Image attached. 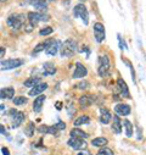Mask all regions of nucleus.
<instances>
[{
	"label": "nucleus",
	"mask_w": 146,
	"mask_h": 155,
	"mask_svg": "<svg viewBox=\"0 0 146 155\" xmlns=\"http://www.w3.org/2000/svg\"><path fill=\"white\" fill-rule=\"evenodd\" d=\"M27 21H28V23H30L34 27L38 22H48V21H50V16L48 14H44V12L29 11L27 14Z\"/></svg>",
	"instance_id": "7ed1b4c3"
},
{
	"label": "nucleus",
	"mask_w": 146,
	"mask_h": 155,
	"mask_svg": "<svg viewBox=\"0 0 146 155\" xmlns=\"http://www.w3.org/2000/svg\"><path fill=\"white\" fill-rule=\"evenodd\" d=\"M67 144L75 150H84L87 148V143L84 139H79V138H73L71 137L67 142Z\"/></svg>",
	"instance_id": "1a4fd4ad"
},
{
	"label": "nucleus",
	"mask_w": 146,
	"mask_h": 155,
	"mask_svg": "<svg viewBox=\"0 0 146 155\" xmlns=\"http://www.w3.org/2000/svg\"><path fill=\"white\" fill-rule=\"evenodd\" d=\"M24 134L27 137H32L34 134V122H28V125L24 128Z\"/></svg>",
	"instance_id": "c756f323"
},
{
	"label": "nucleus",
	"mask_w": 146,
	"mask_h": 155,
	"mask_svg": "<svg viewBox=\"0 0 146 155\" xmlns=\"http://www.w3.org/2000/svg\"><path fill=\"white\" fill-rule=\"evenodd\" d=\"M0 133H6V130H5V127L3 126V125H0Z\"/></svg>",
	"instance_id": "58836bf2"
},
{
	"label": "nucleus",
	"mask_w": 146,
	"mask_h": 155,
	"mask_svg": "<svg viewBox=\"0 0 146 155\" xmlns=\"http://www.w3.org/2000/svg\"><path fill=\"white\" fill-rule=\"evenodd\" d=\"M42 72H43L44 76H52V74L56 73V67H55V65H54L52 62L48 61V62H45V64L43 65Z\"/></svg>",
	"instance_id": "a211bd4d"
},
{
	"label": "nucleus",
	"mask_w": 146,
	"mask_h": 155,
	"mask_svg": "<svg viewBox=\"0 0 146 155\" xmlns=\"http://www.w3.org/2000/svg\"><path fill=\"white\" fill-rule=\"evenodd\" d=\"M78 155H90V153L89 151H81V153H78Z\"/></svg>",
	"instance_id": "a19ab883"
},
{
	"label": "nucleus",
	"mask_w": 146,
	"mask_h": 155,
	"mask_svg": "<svg viewBox=\"0 0 146 155\" xmlns=\"http://www.w3.org/2000/svg\"><path fill=\"white\" fill-rule=\"evenodd\" d=\"M40 83V77H29V78H27L23 83L24 87H29V88H33L34 86L39 84Z\"/></svg>",
	"instance_id": "393cba45"
},
{
	"label": "nucleus",
	"mask_w": 146,
	"mask_h": 155,
	"mask_svg": "<svg viewBox=\"0 0 146 155\" xmlns=\"http://www.w3.org/2000/svg\"><path fill=\"white\" fill-rule=\"evenodd\" d=\"M55 126H56L57 130H65V128H66V124H65V122H59V124L55 125Z\"/></svg>",
	"instance_id": "f704fd0d"
},
{
	"label": "nucleus",
	"mask_w": 146,
	"mask_h": 155,
	"mask_svg": "<svg viewBox=\"0 0 146 155\" xmlns=\"http://www.w3.org/2000/svg\"><path fill=\"white\" fill-rule=\"evenodd\" d=\"M61 105H62V103H60V101L56 103V109H57V110H61V107H62Z\"/></svg>",
	"instance_id": "ea45409f"
},
{
	"label": "nucleus",
	"mask_w": 146,
	"mask_h": 155,
	"mask_svg": "<svg viewBox=\"0 0 146 155\" xmlns=\"http://www.w3.org/2000/svg\"><path fill=\"white\" fill-rule=\"evenodd\" d=\"M110 70H111V61H110V56L107 54L100 55L97 60V73L100 77H106L110 74Z\"/></svg>",
	"instance_id": "f03ea898"
},
{
	"label": "nucleus",
	"mask_w": 146,
	"mask_h": 155,
	"mask_svg": "<svg viewBox=\"0 0 146 155\" xmlns=\"http://www.w3.org/2000/svg\"><path fill=\"white\" fill-rule=\"evenodd\" d=\"M88 74V70L87 67L82 64V62H77L76 64V68H75V72H73L72 77L73 78H83Z\"/></svg>",
	"instance_id": "9b49d317"
},
{
	"label": "nucleus",
	"mask_w": 146,
	"mask_h": 155,
	"mask_svg": "<svg viewBox=\"0 0 146 155\" xmlns=\"http://www.w3.org/2000/svg\"><path fill=\"white\" fill-rule=\"evenodd\" d=\"M89 86H90V84H89L88 81H82V82L78 83L76 87H77L78 89H87V88H89Z\"/></svg>",
	"instance_id": "72a5a7b5"
},
{
	"label": "nucleus",
	"mask_w": 146,
	"mask_h": 155,
	"mask_svg": "<svg viewBox=\"0 0 146 155\" xmlns=\"http://www.w3.org/2000/svg\"><path fill=\"white\" fill-rule=\"evenodd\" d=\"M48 83H39V84H36V86H34L30 91H29V93H28V95L29 97H36V95H40L43 92H45L46 89H48Z\"/></svg>",
	"instance_id": "4468645a"
},
{
	"label": "nucleus",
	"mask_w": 146,
	"mask_h": 155,
	"mask_svg": "<svg viewBox=\"0 0 146 155\" xmlns=\"http://www.w3.org/2000/svg\"><path fill=\"white\" fill-rule=\"evenodd\" d=\"M10 115H11V117H12V126H11L12 128L20 127V126L22 125L24 117H26L24 112L17 111V110H15V109H11V110H10Z\"/></svg>",
	"instance_id": "6e6552de"
},
{
	"label": "nucleus",
	"mask_w": 146,
	"mask_h": 155,
	"mask_svg": "<svg viewBox=\"0 0 146 155\" xmlns=\"http://www.w3.org/2000/svg\"><path fill=\"white\" fill-rule=\"evenodd\" d=\"M115 111H116V114L119 115V116H128V115L130 114L132 109H130V106H129L128 104L119 103V104H117V105L115 106Z\"/></svg>",
	"instance_id": "2eb2a0df"
},
{
	"label": "nucleus",
	"mask_w": 146,
	"mask_h": 155,
	"mask_svg": "<svg viewBox=\"0 0 146 155\" xmlns=\"http://www.w3.org/2000/svg\"><path fill=\"white\" fill-rule=\"evenodd\" d=\"M2 151H3V154H4V155H10V150H9L8 148H5V147H4V148H2Z\"/></svg>",
	"instance_id": "4c0bfd02"
},
{
	"label": "nucleus",
	"mask_w": 146,
	"mask_h": 155,
	"mask_svg": "<svg viewBox=\"0 0 146 155\" xmlns=\"http://www.w3.org/2000/svg\"><path fill=\"white\" fill-rule=\"evenodd\" d=\"M23 17H24V16H23L22 14H12V15H10V16L8 17L6 23H8L12 29L18 31V29H21V28L23 27V25H24Z\"/></svg>",
	"instance_id": "39448f33"
},
{
	"label": "nucleus",
	"mask_w": 146,
	"mask_h": 155,
	"mask_svg": "<svg viewBox=\"0 0 146 155\" xmlns=\"http://www.w3.org/2000/svg\"><path fill=\"white\" fill-rule=\"evenodd\" d=\"M117 87H118V91H119V93H121L122 97H124L127 99H130L132 98L130 97V93H129V88H128V86H127V83L124 82L123 78H118L117 80Z\"/></svg>",
	"instance_id": "f8f14e48"
},
{
	"label": "nucleus",
	"mask_w": 146,
	"mask_h": 155,
	"mask_svg": "<svg viewBox=\"0 0 146 155\" xmlns=\"http://www.w3.org/2000/svg\"><path fill=\"white\" fill-rule=\"evenodd\" d=\"M2 70H14V68H17L20 66H22L24 64V60L22 59H6V60H2Z\"/></svg>",
	"instance_id": "423d86ee"
},
{
	"label": "nucleus",
	"mask_w": 146,
	"mask_h": 155,
	"mask_svg": "<svg viewBox=\"0 0 146 155\" xmlns=\"http://www.w3.org/2000/svg\"><path fill=\"white\" fill-rule=\"evenodd\" d=\"M79 2H83L84 3V2H87V0H79Z\"/></svg>",
	"instance_id": "37998d69"
},
{
	"label": "nucleus",
	"mask_w": 146,
	"mask_h": 155,
	"mask_svg": "<svg viewBox=\"0 0 146 155\" xmlns=\"http://www.w3.org/2000/svg\"><path fill=\"white\" fill-rule=\"evenodd\" d=\"M100 121L102 122V124H105V125H107V124H110V121H111V119H112V115H111V112H110L107 109H105V107H101L100 109Z\"/></svg>",
	"instance_id": "aec40b11"
},
{
	"label": "nucleus",
	"mask_w": 146,
	"mask_h": 155,
	"mask_svg": "<svg viewBox=\"0 0 146 155\" xmlns=\"http://www.w3.org/2000/svg\"><path fill=\"white\" fill-rule=\"evenodd\" d=\"M49 2H55V0H49Z\"/></svg>",
	"instance_id": "c03bdc74"
},
{
	"label": "nucleus",
	"mask_w": 146,
	"mask_h": 155,
	"mask_svg": "<svg viewBox=\"0 0 146 155\" xmlns=\"http://www.w3.org/2000/svg\"><path fill=\"white\" fill-rule=\"evenodd\" d=\"M5 53H6V49L3 48V47H0V58H3L5 55Z\"/></svg>",
	"instance_id": "e433bc0d"
},
{
	"label": "nucleus",
	"mask_w": 146,
	"mask_h": 155,
	"mask_svg": "<svg viewBox=\"0 0 146 155\" xmlns=\"http://www.w3.org/2000/svg\"><path fill=\"white\" fill-rule=\"evenodd\" d=\"M93 101H94V97L90 95V94H84V95H82V97L79 98V105H81L83 109L89 107V106L93 104Z\"/></svg>",
	"instance_id": "6ab92c4d"
},
{
	"label": "nucleus",
	"mask_w": 146,
	"mask_h": 155,
	"mask_svg": "<svg viewBox=\"0 0 146 155\" xmlns=\"http://www.w3.org/2000/svg\"><path fill=\"white\" fill-rule=\"evenodd\" d=\"M26 4H30L34 9H36L40 12H44L48 9V2L46 0H26Z\"/></svg>",
	"instance_id": "9d476101"
},
{
	"label": "nucleus",
	"mask_w": 146,
	"mask_h": 155,
	"mask_svg": "<svg viewBox=\"0 0 146 155\" xmlns=\"http://www.w3.org/2000/svg\"><path fill=\"white\" fill-rule=\"evenodd\" d=\"M5 2H8V0H0V3H5Z\"/></svg>",
	"instance_id": "79ce46f5"
},
{
	"label": "nucleus",
	"mask_w": 146,
	"mask_h": 155,
	"mask_svg": "<svg viewBox=\"0 0 146 155\" xmlns=\"http://www.w3.org/2000/svg\"><path fill=\"white\" fill-rule=\"evenodd\" d=\"M52 32H54V28H52V27H50V26H48V27H44V28H42V29L39 31V34L45 37V35H50Z\"/></svg>",
	"instance_id": "7c9ffc66"
},
{
	"label": "nucleus",
	"mask_w": 146,
	"mask_h": 155,
	"mask_svg": "<svg viewBox=\"0 0 146 155\" xmlns=\"http://www.w3.org/2000/svg\"><path fill=\"white\" fill-rule=\"evenodd\" d=\"M71 137H73V138H79V139H87V138L89 137V134H88L87 132H84L83 130H79L78 127H76V128H73V130L71 131Z\"/></svg>",
	"instance_id": "412c9836"
},
{
	"label": "nucleus",
	"mask_w": 146,
	"mask_h": 155,
	"mask_svg": "<svg viewBox=\"0 0 146 155\" xmlns=\"http://www.w3.org/2000/svg\"><path fill=\"white\" fill-rule=\"evenodd\" d=\"M117 37H118V42H119V48H121V50H125V49H127V44H125L124 39L121 37V34H118Z\"/></svg>",
	"instance_id": "473e14b6"
},
{
	"label": "nucleus",
	"mask_w": 146,
	"mask_h": 155,
	"mask_svg": "<svg viewBox=\"0 0 146 155\" xmlns=\"http://www.w3.org/2000/svg\"><path fill=\"white\" fill-rule=\"evenodd\" d=\"M38 131L40 132V133H49V134H57V132H59V130L56 128V126L54 125V126H45V125H43V126H40L39 128H38Z\"/></svg>",
	"instance_id": "4be33fe9"
},
{
	"label": "nucleus",
	"mask_w": 146,
	"mask_h": 155,
	"mask_svg": "<svg viewBox=\"0 0 146 155\" xmlns=\"http://www.w3.org/2000/svg\"><path fill=\"white\" fill-rule=\"evenodd\" d=\"M94 29V37H95V41L97 43H102L105 41V37H106V32H105V26L101 22H95L93 26Z\"/></svg>",
	"instance_id": "0eeeda50"
},
{
	"label": "nucleus",
	"mask_w": 146,
	"mask_h": 155,
	"mask_svg": "<svg viewBox=\"0 0 146 155\" xmlns=\"http://www.w3.org/2000/svg\"><path fill=\"white\" fill-rule=\"evenodd\" d=\"M59 49H60V43H59L57 41L52 39V42L46 47V49H45V54L49 55V56H55V55L57 54Z\"/></svg>",
	"instance_id": "dca6fc26"
},
{
	"label": "nucleus",
	"mask_w": 146,
	"mask_h": 155,
	"mask_svg": "<svg viewBox=\"0 0 146 155\" xmlns=\"http://www.w3.org/2000/svg\"><path fill=\"white\" fill-rule=\"evenodd\" d=\"M89 122H90L89 116H87V115H82V116H79L78 119H76V121H75V126L78 127V126L87 125V124H89Z\"/></svg>",
	"instance_id": "a878e982"
},
{
	"label": "nucleus",
	"mask_w": 146,
	"mask_h": 155,
	"mask_svg": "<svg viewBox=\"0 0 146 155\" xmlns=\"http://www.w3.org/2000/svg\"><path fill=\"white\" fill-rule=\"evenodd\" d=\"M11 100H12V103H14L15 105H24V104L28 103V98H26V97H23V95L15 97V98H12Z\"/></svg>",
	"instance_id": "c85d7f7f"
},
{
	"label": "nucleus",
	"mask_w": 146,
	"mask_h": 155,
	"mask_svg": "<svg viewBox=\"0 0 146 155\" xmlns=\"http://www.w3.org/2000/svg\"><path fill=\"white\" fill-rule=\"evenodd\" d=\"M97 155H113V151L110 149V148L103 147L102 149H100V150L97 151Z\"/></svg>",
	"instance_id": "2f4dec72"
},
{
	"label": "nucleus",
	"mask_w": 146,
	"mask_h": 155,
	"mask_svg": "<svg viewBox=\"0 0 146 155\" xmlns=\"http://www.w3.org/2000/svg\"><path fill=\"white\" fill-rule=\"evenodd\" d=\"M14 95H15V88L12 87H5L3 89H0V99L11 100Z\"/></svg>",
	"instance_id": "f3484780"
},
{
	"label": "nucleus",
	"mask_w": 146,
	"mask_h": 155,
	"mask_svg": "<svg viewBox=\"0 0 146 155\" xmlns=\"http://www.w3.org/2000/svg\"><path fill=\"white\" fill-rule=\"evenodd\" d=\"M45 100H46V97L44 94H40V95L36 97L34 99V101H33V111L34 112H40L43 106H44Z\"/></svg>",
	"instance_id": "ddd939ff"
},
{
	"label": "nucleus",
	"mask_w": 146,
	"mask_h": 155,
	"mask_svg": "<svg viewBox=\"0 0 146 155\" xmlns=\"http://www.w3.org/2000/svg\"><path fill=\"white\" fill-rule=\"evenodd\" d=\"M76 53H77V42L71 39V38L66 39L60 47V54L62 58H71Z\"/></svg>",
	"instance_id": "f257e3e1"
},
{
	"label": "nucleus",
	"mask_w": 146,
	"mask_h": 155,
	"mask_svg": "<svg viewBox=\"0 0 146 155\" xmlns=\"http://www.w3.org/2000/svg\"><path fill=\"white\" fill-rule=\"evenodd\" d=\"M73 15L78 18H81L85 26L89 25V12H88V9L85 8V5L83 3H79L73 8Z\"/></svg>",
	"instance_id": "20e7f679"
},
{
	"label": "nucleus",
	"mask_w": 146,
	"mask_h": 155,
	"mask_svg": "<svg viewBox=\"0 0 146 155\" xmlns=\"http://www.w3.org/2000/svg\"><path fill=\"white\" fill-rule=\"evenodd\" d=\"M123 125H124V128H125V134H127V137H132V136H133V131H134L133 124H132L129 120H124Z\"/></svg>",
	"instance_id": "cd10ccee"
},
{
	"label": "nucleus",
	"mask_w": 146,
	"mask_h": 155,
	"mask_svg": "<svg viewBox=\"0 0 146 155\" xmlns=\"http://www.w3.org/2000/svg\"><path fill=\"white\" fill-rule=\"evenodd\" d=\"M112 131L117 134L122 132V122L119 120V116H113V121H112Z\"/></svg>",
	"instance_id": "5701e85b"
},
{
	"label": "nucleus",
	"mask_w": 146,
	"mask_h": 155,
	"mask_svg": "<svg viewBox=\"0 0 146 155\" xmlns=\"http://www.w3.org/2000/svg\"><path fill=\"white\" fill-rule=\"evenodd\" d=\"M107 144V139L106 138H103V137H97V138H94L93 140H91V145H94V147H103V145H106Z\"/></svg>",
	"instance_id": "bb28decb"
},
{
	"label": "nucleus",
	"mask_w": 146,
	"mask_h": 155,
	"mask_svg": "<svg viewBox=\"0 0 146 155\" xmlns=\"http://www.w3.org/2000/svg\"><path fill=\"white\" fill-rule=\"evenodd\" d=\"M75 114H76V109L75 107L72 109V106H68V115L72 116V115H75Z\"/></svg>",
	"instance_id": "c9c22d12"
},
{
	"label": "nucleus",
	"mask_w": 146,
	"mask_h": 155,
	"mask_svg": "<svg viewBox=\"0 0 146 155\" xmlns=\"http://www.w3.org/2000/svg\"><path fill=\"white\" fill-rule=\"evenodd\" d=\"M52 42V39H46L45 42H42V43H39L38 45H36L35 48H34V50L32 51V55H36L38 53H40V51H43V50H45L46 49V47L50 44Z\"/></svg>",
	"instance_id": "b1692460"
}]
</instances>
